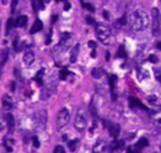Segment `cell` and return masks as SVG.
<instances>
[{
  "label": "cell",
  "mask_w": 161,
  "mask_h": 153,
  "mask_svg": "<svg viewBox=\"0 0 161 153\" xmlns=\"http://www.w3.org/2000/svg\"><path fill=\"white\" fill-rule=\"evenodd\" d=\"M130 25L136 32H142L150 25V17L142 9H137L130 15Z\"/></svg>",
  "instance_id": "obj_1"
},
{
  "label": "cell",
  "mask_w": 161,
  "mask_h": 153,
  "mask_svg": "<svg viewBox=\"0 0 161 153\" xmlns=\"http://www.w3.org/2000/svg\"><path fill=\"white\" fill-rule=\"evenodd\" d=\"M96 35H97L98 40H101V43L107 44L110 42V38H111V29H110V27L105 25V24H98L96 27Z\"/></svg>",
  "instance_id": "obj_2"
},
{
  "label": "cell",
  "mask_w": 161,
  "mask_h": 153,
  "mask_svg": "<svg viewBox=\"0 0 161 153\" xmlns=\"http://www.w3.org/2000/svg\"><path fill=\"white\" fill-rule=\"evenodd\" d=\"M74 127L78 131H83L87 127V116L83 109H79L74 118Z\"/></svg>",
  "instance_id": "obj_3"
},
{
  "label": "cell",
  "mask_w": 161,
  "mask_h": 153,
  "mask_svg": "<svg viewBox=\"0 0 161 153\" xmlns=\"http://www.w3.org/2000/svg\"><path fill=\"white\" fill-rule=\"evenodd\" d=\"M69 118H70V113L67 108H63L59 111L58 113V117H57V127L58 129H62L63 127H65V124L69 122Z\"/></svg>",
  "instance_id": "obj_4"
},
{
  "label": "cell",
  "mask_w": 161,
  "mask_h": 153,
  "mask_svg": "<svg viewBox=\"0 0 161 153\" xmlns=\"http://www.w3.org/2000/svg\"><path fill=\"white\" fill-rule=\"evenodd\" d=\"M148 144V141L146 138H141L136 144L127 148V153H141V151Z\"/></svg>",
  "instance_id": "obj_5"
},
{
  "label": "cell",
  "mask_w": 161,
  "mask_h": 153,
  "mask_svg": "<svg viewBox=\"0 0 161 153\" xmlns=\"http://www.w3.org/2000/svg\"><path fill=\"white\" fill-rule=\"evenodd\" d=\"M55 88H57V84H55V83H47V84L42 88V99H47V98H49L52 94H54Z\"/></svg>",
  "instance_id": "obj_6"
},
{
  "label": "cell",
  "mask_w": 161,
  "mask_h": 153,
  "mask_svg": "<svg viewBox=\"0 0 161 153\" xmlns=\"http://www.w3.org/2000/svg\"><path fill=\"white\" fill-rule=\"evenodd\" d=\"M111 148L110 144H107L105 141H98L93 146V153H110Z\"/></svg>",
  "instance_id": "obj_7"
},
{
  "label": "cell",
  "mask_w": 161,
  "mask_h": 153,
  "mask_svg": "<svg viewBox=\"0 0 161 153\" xmlns=\"http://www.w3.org/2000/svg\"><path fill=\"white\" fill-rule=\"evenodd\" d=\"M151 119L156 126L161 127V104L153 107V109L151 111Z\"/></svg>",
  "instance_id": "obj_8"
},
{
  "label": "cell",
  "mask_w": 161,
  "mask_h": 153,
  "mask_svg": "<svg viewBox=\"0 0 161 153\" xmlns=\"http://www.w3.org/2000/svg\"><path fill=\"white\" fill-rule=\"evenodd\" d=\"M45 122H47V113L44 111L39 112L35 117V126L37 129H43L45 127Z\"/></svg>",
  "instance_id": "obj_9"
},
{
  "label": "cell",
  "mask_w": 161,
  "mask_h": 153,
  "mask_svg": "<svg viewBox=\"0 0 161 153\" xmlns=\"http://www.w3.org/2000/svg\"><path fill=\"white\" fill-rule=\"evenodd\" d=\"M160 29V22H158V12L157 9H152V34L156 35Z\"/></svg>",
  "instance_id": "obj_10"
},
{
  "label": "cell",
  "mask_w": 161,
  "mask_h": 153,
  "mask_svg": "<svg viewBox=\"0 0 161 153\" xmlns=\"http://www.w3.org/2000/svg\"><path fill=\"white\" fill-rule=\"evenodd\" d=\"M70 42H72V35L70 33H63L62 37H60V42H59V48L62 47L63 50H65L69 45H70Z\"/></svg>",
  "instance_id": "obj_11"
},
{
  "label": "cell",
  "mask_w": 161,
  "mask_h": 153,
  "mask_svg": "<svg viewBox=\"0 0 161 153\" xmlns=\"http://www.w3.org/2000/svg\"><path fill=\"white\" fill-rule=\"evenodd\" d=\"M110 148H111V152H120L125 148V141L122 139H113L110 144Z\"/></svg>",
  "instance_id": "obj_12"
},
{
  "label": "cell",
  "mask_w": 161,
  "mask_h": 153,
  "mask_svg": "<svg viewBox=\"0 0 161 153\" xmlns=\"http://www.w3.org/2000/svg\"><path fill=\"white\" fill-rule=\"evenodd\" d=\"M105 124H107L108 127V132L111 134V137H113L115 139L120 136V126L118 124H115V123H108V122H105Z\"/></svg>",
  "instance_id": "obj_13"
},
{
  "label": "cell",
  "mask_w": 161,
  "mask_h": 153,
  "mask_svg": "<svg viewBox=\"0 0 161 153\" xmlns=\"http://www.w3.org/2000/svg\"><path fill=\"white\" fill-rule=\"evenodd\" d=\"M79 44H75L72 49H70V55H69V62L70 63H75L77 62V58H78V54H79Z\"/></svg>",
  "instance_id": "obj_14"
},
{
  "label": "cell",
  "mask_w": 161,
  "mask_h": 153,
  "mask_svg": "<svg viewBox=\"0 0 161 153\" xmlns=\"http://www.w3.org/2000/svg\"><path fill=\"white\" fill-rule=\"evenodd\" d=\"M23 59H24V63H25L27 65H30V64H33V63H34V59H35V57H34V53H33L32 50H27V52L24 53V57H23Z\"/></svg>",
  "instance_id": "obj_15"
},
{
  "label": "cell",
  "mask_w": 161,
  "mask_h": 153,
  "mask_svg": "<svg viewBox=\"0 0 161 153\" xmlns=\"http://www.w3.org/2000/svg\"><path fill=\"white\" fill-rule=\"evenodd\" d=\"M3 108L5 111H10L13 108V101L9 96H4L3 97Z\"/></svg>",
  "instance_id": "obj_16"
},
{
  "label": "cell",
  "mask_w": 161,
  "mask_h": 153,
  "mask_svg": "<svg viewBox=\"0 0 161 153\" xmlns=\"http://www.w3.org/2000/svg\"><path fill=\"white\" fill-rule=\"evenodd\" d=\"M43 29V23L39 20V19H37L35 22H34V24H33V27L30 28V34H35V33H38V32H40Z\"/></svg>",
  "instance_id": "obj_17"
},
{
  "label": "cell",
  "mask_w": 161,
  "mask_h": 153,
  "mask_svg": "<svg viewBox=\"0 0 161 153\" xmlns=\"http://www.w3.org/2000/svg\"><path fill=\"white\" fill-rule=\"evenodd\" d=\"M27 23H28V17H27V15H20V17H18V19L15 20V25L19 27V28H24V27L27 25Z\"/></svg>",
  "instance_id": "obj_18"
},
{
  "label": "cell",
  "mask_w": 161,
  "mask_h": 153,
  "mask_svg": "<svg viewBox=\"0 0 161 153\" xmlns=\"http://www.w3.org/2000/svg\"><path fill=\"white\" fill-rule=\"evenodd\" d=\"M130 106L133 107V108H135V107H138V108H141V109H146V107H145L138 99H136V98H133V97L130 98Z\"/></svg>",
  "instance_id": "obj_19"
},
{
  "label": "cell",
  "mask_w": 161,
  "mask_h": 153,
  "mask_svg": "<svg viewBox=\"0 0 161 153\" xmlns=\"http://www.w3.org/2000/svg\"><path fill=\"white\" fill-rule=\"evenodd\" d=\"M103 74H105V72L101 68H93L92 69V76H93V78H96V79L102 78Z\"/></svg>",
  "instance_id": "obj_20"
},
{
  "label": "cell",
  "mask_w": 161,
  "mask_h": 153,
  "mask_svg": "<svg viewBox=\"0 0 161 153\" xmlns=\"http://www.w3.org/2000/svg\"><path fill=\"white\" fill-rule=\"evenodd\" d=\"M7 122H8V128L10 132L14 131V127H15V122H14V117L12 114H8L7 116Z\"/></svg>",
  "instance_id": "obj_21"
},
{
  "label": "cell",
  "mask_w": 161,
  "mask_h": 153,
  "mask_svg": "<svg viewBox=\"0 0 161 153\" xmlns=\"http://www.w3.org/2000/svg\"><path fill=\"white\" fill-rule=\"evenodd\" d=\"M116 81H117L116 75H110V86H111V92H112L113 99L116 98V96H115V86H116Z\"/></svg>",
  "instance_id": "obj_22"
},
{
  "label": "cell",
  "mask_w": 161,
  "mask_h": 153,
  "mask_svg": "<svg viewBox=\"0 0 161 153\" xmlns=\"http://www.w3.org/2000/svg\"><path fill=\"white\" fill-rule=\"evenodd\" d=\"M78 143H79V141H78V139H72V141H69V142H68V147H69V151H70V152H74V151L77 149V146H78Z\"/></svg>",
  "instance_id": "obj_23"
},
{
  "label": "cell",
  "mask_w": 161,
  "mask_h": 153,
  "mask_svg": "<svg viewBox=\"0 0 161 153\" xmlns=\"http://www.w3.org/2000/svg\"><path fill=\"white\" fill-rule=\"evenodd\" d=\"M44 73H45V69H43V68L37 72V74H35V81H37L38 83H42V79H43V76H44Z\"/></svg>",
  "instance_id": "obj_24"
},
{
  "label": "cell",
  "mask_w": 161,
  "mask_h": 153,
  "mask_svg": "<svg viewBox=\"0 0 161 153\" xmlns=\"http://www.w3.org/2000/svg\"><path fill=\"white\" fill-rule=\"evenodd\" d=\"M69 75V72H68V69H65V68H63V69H60V72H59V78L62 79V81H64L67 76Z\"/></svg>",
  "instance_id": "obj_25"
},
{
  "label": "cell",
  "mask_w": 161,
  "mask_h": 153,
  "mask_svg": "<svg viewBox=\"0 0 161 153\" xmlns=\"http://www.w3.org/2000/svg\"><path fill=\"white\" fill-rule=\"evenodd\" d=\"M117 57H120V58H126V57H127V54H126V52H125L123 45H121V47H120L118 53H117Z\"/></svg>",
  "instance_id": "obj_26"
},
{
  "label": "cell",
  "mask_w": 161,
  "mask_h": 153,
  "mask_svg": "<svg viewBox=\"0 0 161 153\" xmlns=\"http://www.w3.org/2000/svg\"><path fill=\"white\" fill-rule=\"evenodd\" d=\"M13 25H14V20L10 18V19L8 20V23H7V34H9V32H10L12 28H13Z\"/></svg>",
  "instance_id": "obj_27"
},
{
  "label": "cell",
  "mask_w": 161,
  "mask_h": 153,
  "mask_svg": "<svg viewBox=\"0 0 161 153\" xmlns=\"http://www.w3.org/2000/svg\"><path fill=\"white\" fill-rule=\"evenodd\" d=\"M86 22H87L88 24H91V25H93V27H97V25H98V24L96 23V20H95L93 18H91V17H87V18H86Z\"/></svg>",
  "instance_id": "obj_28"
},
{
  "label": "cell",
  "mask_w": 161,
  "mask_h": 153,
  "mask_svg": "<svg viewBox=\"0 0 161 153\" xmlns=\"http://www.w3.org/2000/svg\"><path fill=\"white\" fill-rule=\"evenodd\" d=\"M54 153H65L64 147H62V146H57V147L54 148Z\"/></svg>",
  "instance_id": "obj_29"
},
{
  "label": "cell",
  "mask_w": 161,
  "mask_h": 153,
  "mask_svg": "<svg viewBox=\"0 0 161 153\" xmlns=\"http://www.w3.org/2000/svg\"><path fill=\"white\" fill-rule=\"evenodd\" d=\"M83 7L87 9V10H90V12H95V8H93V5H91V4H87V3H83Z\"/></svg>",
  "instance_id": "obj_30"
},
{
  "label": "cell",
  "mask_w": 161,
  "mask_h": 153,
  "mask_svg": "<svg viewBox=\"0 0 161 153\" xmlns=\"http://www.w3.org/2000/svg\"><path fill=\"white\" fill-rule=\"evenodd\" d=\"M33 144H34V147H35V148H38V147L40 146V143H39V139H38V137H33Z\"/></svg>",
  "instance_id": "obj_31"
},
{
  "label": "cell",
  "mask_w": 161,
  "mask_h": 153,
  "mask_svg": "<svg viewBox=\"0 0 161 153\" xmlns=\"http://www.w3.org/2000/svg\"><path fill=\"white\" fill-rule=\"evenodd\" d=\"M18 2H19V0H13V2H12V12H15V8L18 5Z\"/></svg>",
  "instance_id": "obj_32"
},
{
  "label": "cell",
  "mask_w": 161,
  "mask_h": 153,
  "mask_svg": "<svg viewBox=\"0 0 161 153\" xmlns=\"http://www.w3.org/2000/svg\"><path fill=\"white\" fill-rule=\"evenodd\" d=\"M44 0H38V7L40 8V9H44Z\"/></svg>",
  "instance_id": "obj_33"
},
{
  "label": "cell",
  "mask_w": 161,
  "mask_h": 153,
  "mask_svg": "<svg viewBox=\"0 0 161 153\" xmlns=\"http://www.w3.org/2000/svg\"><path fill=\"white\" fill-rule=\"evenodd\" d=\"M88 47H90V48H91V49H92V50H93V49H95V48H96V43H95V42H92V40H91V42H88Z\"/></svg>",
  "instance_id": "obj_34"
},
{
  "label": "cell",
  "mask_w": 161,
  "mask_h": 153,
  "mask_svg": "<svg viewBox=\"0 0 161 153\" xmlns=\"http://www.w3.org/2000/svg\"><path fill=\"white\" fill-rule=\"evenodd\" d=\"M69 8H70V4L67 2V3H64V10H69Z\"/></svg>",
  "instance_id": "obj_35"
},
{
  "label": "cell",
  "mask_w": 161,
  "mask_h": 153,
  "mask_svg": "<svg viewBox=\"0 0 161 153\" xmlns=\"http://www.w3.org/2000/svg\"><path fill=\"white\" fill-rule=\"evenodd\" d=\"M4 129V123H3V121H0V132H2Z\"/></svg>",
  "instance_id": "obj_36"
},
{
  "label": "cell",
  "mask_w": 161,
  "mask_h": 153,
  "mask_svg": "<svg viewBox=\"0 0 161 153\" xmlns=\"http://www.w3.org/2000/svg\"><path fill=\"white\" fill-rule=\"evenodd\" d=\"M12 91H15V82H12Z\"/></svg>",
  "instance_id": "obj_37"
},
{
  "label": "cell",
  "mask_w": 161,
  "mask_h": 153,
  "mask_svg": "<svg viewBox=\"0 0 161 153\" xmlns=\"http://www.w3.org/2000/svg\"><path fill=\"white\" fill-rule=\"evenodd\" d=\"M45 43H47V44H49V43H50V35H48V38H47V40H45Z\"/></svg>",
  "instance_id": "obj_38"
},
{
  "label": "cell",
  "mask_w": 161,
  "mask_h": 153,
  "mask_svg": "<svg viewBox=\"0 0 161 153\" xmlns=\"http://www.w3.org/2000/svg\"><path fill=\"white\" fill-rule=\"evenodd\" d=\"M103 15H105V18H106V19H108V18H110V17H108V13H107V12H105V13H103Z\"/></svg>",
  "instance_id": "obj_39"
},
{
  "label": "cell",
  "mask_w": 161,
  "mask_h": 153,
  "mask_svg": "<svg viewBox=\"0 0 161 153\" xmlns=\"http://www.w3.org/2000/svg\"><path fill=\"white\" fill-rule=\"evenodd\" d=\"M157 48H158V49H161V42H160V43L157 44Z\"/></svg>",
  "instance_id": "obj_40"
},
{
  "label": "cell",
  "mask_w": 161,
  "mask_h": 153,
  "mask_svg": "<svg viewBox=\"0 0 161 153\" xmlns=\"http://www.w3.org/2000/svg\"><path fill=\"white\" fill-rule=\"evenodd\" d=\"M44 2H45V3H50V0H44Z\"/></svg>",
  "instance_id": "obj_41"
},
{
  "label": "cell",
  "mask_w": 161,
  "mask_h": 153,
  "mask_svg": "<svg viewBox=\"0 0 161 153\" xmlns=\"http://www.w3.org/2000/svg\"><path fill=\"white\" fill-rule=\"evenodd\" d=\"M160 151H161V144H160Z\"/></svg>",
  "instance_id": "obj_42"
},
{
  "label": "cell",
  "mask_w": 161,
  "mask_h": 153,
  "mask_svg": "<svg viewBox=\"0 0 161 153\" xmlns=\"http://www.w3.org/2000/svg\"><path fill=\"white\" fill-rule=\"evenodd\" d=\"M0 75H2V72H0Z\"/></svg>",
  "instance_id": "obj_43"
}]
</instances>
